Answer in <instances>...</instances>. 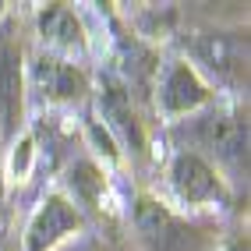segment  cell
<instances>
[{
    "label": "cell",
    "mask_w": 251,
    "mask_h": 251,
    "mask_svg": "<svg viewBox=\"0 0 251 251\" xmlns=\"http://www.w3.org/2000/svg\"><path fill=\"white\" fill-rule=\"evenodd\" d=\"M188 138L195 149H202L195 156H202L205 163L216 159L230 170L248 166V121H241L237 113L209 110L205 117H195V121H188Z\"/></svg>",
    "instance_id": "cell-1"
},
{
    "label": "cell",
    "mask_w": 251,
    "mask_h": 251,
    "mask_svg": "<svg viewBox=\"0 0 251 251\" xmlns=\"http://www.w3.org/2000/svg\"><path fill=\"white\" fill-rule=\"evenodd\" d=\"M135 230L145 251H209V237L198 226L177 220L159 202H142L135 212Z\"/></svg>",
    "instance_id": "cell-2"
},
{
    "label": "cell",
    "mask_w": 251,
    "mask_h": 251,
    "mask_svg": "<svg viewBox=\"0 0 251 251\" xmlns=\"http://www.w3.org/2000/svg\"><path fill=\"white\" fill-rule=\"evenodd\" d=\"M170 184H174V195L180 198L184 205H220V202H226L223 177L216 174L212 163H205L202 156H195V152L174 156Z\"/></svg>",
    "instance_id": "cell-3"
},
{
    "label": "cell",
    "mask_w": 251,
    "mask_h": 251,
    "mask_svg": "<svg viewBox=\"0 0 251 251\" xmlns=\"http://www.w3.org/2000/svg\"><path fill=\"white\" fill-rule=\"evenodd\" d=\"M81 226V212L75 202L60 195H50L43 198V205L32 212L28 220V230H25V251H53L64 237Z\"/></svg>",
    "instance_id": "cell-4"
},
{
    "label": "cell",
    "mask_w": 251,
    "mask_h": 251,
    "mask_svg": "<svg viewBox=\"0 0 251 251\" xmlns=\"http://www.w3.org/2000/svg\"><path fill=\"white\" fill-rule=\"evenodd\" d=\"M209 99H212V92H209L205 81L198 78V71L191 64L170 60L163 68V78H159V106H163V113H170V117L195 113V110H202Z\"/></svg>",
    "instance_id": "cell-5"
},
{
    "label": "cell",
    "mask_w": 251,
    "mask_h": 251,
    "mask_svg": "<svg viewBox=\"0 0 251 251\" xmlns=\"http://www.w3.org/2000/svg\"><path fill=\"white\" fill-rule=\"evenodd\" d=\"M32 81L43 92V99L50 103H68V99H78L85 92V78L75 64L60 60V57H39L32 64Z\"/></svg>",
    "instance_id": "cell-6"
},
{
    "label": "cell",
    "mask_w": 251,
    "mask_h": 251,
    "mask_svg": "<svg viewBox=\"0 0 251 251\" xmlns=\"http://www.w3.org/2000/svg\"><path fill=\"white\" fill-rule=\"evenodd\" d=\"M39 32L43 43L57 53H81L85 50V32H81V22L75 18V11L68 7H50L39 14Z\"/></svg>",
    "instance_id": "cell-7"
},
{
    "label": "cell",
    "mask_w": 251,
    "mask_h": 251,
    "mask_svg": "<svg viewBox=\"0 0 251 251\" xmlns=\"http://www.w3.org/2000/svg\"><path fill=\"white\" fill-rule=\"evenodd\" d=\"M22 113V50L0 39V117L11 127Z\"/></svg>",
    "instance_id": "cell-8"
},
{
    "label": "cell",
    "mask_w": 251,
    "mask_h": 251,
    "mask_svg": "<svg viewBox=\"0 0 251 251\" xmlns=\"http://www.w3.org/2000/svg\"><path fill=\"white\" fill-rule=\"evenodd\" d=\"M103 117L110 121V127H113V131H117V135H121L124 142L138 145V124H135L131 103H127V96H124L121 89L106 92V99H103Z\"/></svg>",
    "instance_id": "cell-9"
},
{
    "label": "cell",
    "mask_w": 251,
    "mask_h": 251,
    "mask_svg": "<svg viewBox=\"0 0 251 251\" xmlns=\"http://www.w3.org/2000/svg\"><path fill=\"white\" fill-rule=\"evenodd\" d=\"M71 188H75V198H78V202H92V198L99 195V188H103V177L96 174V166L75 163V170H71Z\"/></svg>",
    "instance_id": "cell-10"
},
{
    "label": "cell",
    "mask_w": 251,
    "mask_h": 251,
    "mask_svg": "<svg viewBox=\"0 0 251 251\" xmlns=\"http://www.w3.org/2000/svg\"><path fill=\"white\" fill-rule=\"evenodd\" d=\"M68 251H103V248H96V244H75V248H68Z\"/></svg>",
    "instance_id": "cell-11"
},
{
    "label": "cell",
    "mask_w": 251,
    "mask_h": 251,
    "mask_svg": "<svg viewBox=\"0 0 251 251\" xmlns=\"http://www.w3.org/2000/svg\"><path fill=\"white\" fill-rule=\"evenodd\" d=\"M230 251H248V244H233V248H230Z\"/></svg>",
    "instance_id": "cell-12"
},
{
    "label": "cell",
    "mask_w": 251,
    "mask_h": 251,
    "mask_svg": "<svg viewBox=\"0 0 251 251\" xmlns=\"http://www.w3.org/2000/svg\"><path fill=\"white\" fill-rule=\"evenodd\" d=\"M0 202H4V180H0Z\"/></svg>",
    "instance_id": "cell-13"
}]
</instances>
